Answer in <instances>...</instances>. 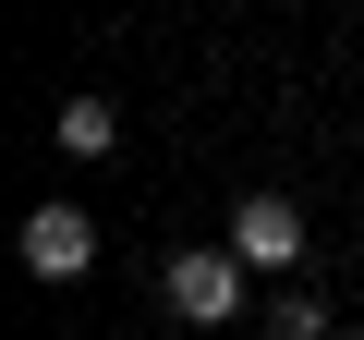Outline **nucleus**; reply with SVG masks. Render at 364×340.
<instances>
[{
    "mask_svg": "<svg viewBox=\"0 0 364 340\" xmlns=\"http://www.w3.org/2000/svg\"><path fill=\"white\" fill-rule=\"evenodd\" d=\"M158 292H170V316H182V328H219V316H243V292H255V280H243V255H231V243H195V255H170V267H158Z\"/></svg>",
    "mask_w": 364,
    "mask_h": 340,
    "instance_id": "1",
    "label": "nucleus"
},
{
    "mask_svg": "<svg viewBox=\"0 0 364 340\" xmlns=\"http://www.w3.org/2000/svg\"><path fill=\"white\" fill-rule=\"evenodd\" d=\"M267 328H279V340H328V304H304V292H279V304H267Z\"/></svg>",
    "mask_w": 364,
    "mask_h": 340,
    "instance_id": "5",
    "label": "nucleus"
},
{
    "mask_svg": "<svg viewBox=\"0 0 364 340\" xmlns=\"http://www.w3.org/2000/svg\"><path fill=\"white\" fill-rule=\"evenodd\" d=\"M25 267H37V280H85V267H97V219H85L73 195L37 207V219H25Z\"/></svg>",
    "mask_w": 364,
    "mask_h": 340,
    "instance_id": "3",
    "label": "nucleus"
},
{
    "mask_svg": "<svg viewBox=\"0 0 364 340\" xmlns=\"http://www.w3.org/2000/svg\"><path fill=\"white\" fill-rule=\"evenodd\" d=\"M49 134H61V158H109V146H122V110H109V97H61Z\"/></svg>",
    "mask_w": 364,
    "mask_h": 340,
    "instance_id": "4",
    "label": "nucleus"
},
{
    "mask_svg": "<svg viewBox=\"0 0 364 340\" xmlns=\"http://www.w3.org/2000/svg\"><path fill=\"white\" fill-rule=\"evenodd\" d=\"M231 255H243V280H291L304 267V207L291 195H231Z\"/></svg>",
    "mask_w": 364,
    "mask_h": 340,
    "instance_id": "2",
    "label": "nucleus"
}]
</instances>
